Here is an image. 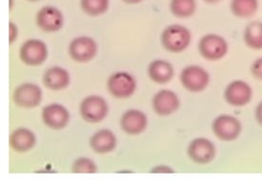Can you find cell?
Instances as JSON below:
<instances>
[{"label": "cell", "instance_id": "obj_21", "mask_svg": "<svg viewBox=\"0 0 262 183\" xmlns=\"http://www.w3.org/2000/svg\"><path fill=\"white\" fill-rule=\"evenodd\" d=\"M244 42L247 47L253 49H262V22L250 23L244 31Z\"/></svg>", "mask_w": 262, "mask_h": 183}, {"label": "cell", "instance_id": "obj_10", "mask_svg": "<svg viewBox=\"0 0 262 183\" xmlns=\"http://www.w3.org/2000/svg\"><path fill=\"white\" fill-rule=\"evenodd\" d=\"M253 90L246 82L235 80L228 85L224 91L225 101L235 108H242L251 102Z\"/></svg>", "mask_w": 262, "mask_h": 183}, {"label": "cell", "instance_id": "obj_8", "mask_svg": "<svg viewBox=\"0 0 262 183\" xmlns=\"http://www.w3.org/2000/svg\"><path fill=\"white\" fill-rule=\"evenodd\" d=\"M14 102L22 109H34L42 101V90L33 83H24L14 90Z\"/></svg>", "mask_w": 262, "mask_h": 183}, {"label": "cell", "instance_id": "obj_7", "mask_svg": "<svg viewBox=\"0 0 262 183\" xmlns=\"http://www.w3.org/2000/svg\"><path fill=\"white\" fill-rule=\"evenodd\" d=\"M107 88L112 95L118 99H125L134 94L137 83L130 73L120 71L111 75L107 82Z\"/></svg>", "mask_w": 262, "mask_h": 183}, {"label": "cell", "instance_id": "obj_31", "mask_svg": "<svg viewBox=\"0 0 262 183\" xmlns=\"http://www.w3.org/2000/svg\"><path fill=\"white\" fill-rule=\"evenodd\" d=\"M14 7V0H10V10H12Z\"/></svg>", "mask_w": 262, "mask_h": 183}, {"label": "cell", "instance_id": "obj_1", "mask_svg": "<svg viewBox=\"0 0 262 183\" xmlns=\"http://www.w3.org/2000/svg\"><path fill=\"white\" fill-rule=\"evenodd\" d=\"M163 48L168 51L179 54L185 50L191 43V33L184 26L171 25L162 32L160 37Z\"/></svg>", "mask_w": 262, "mask_h": 183}, {"label": "cell", "instance_id": "obj_11", "mask_svg": "<svg viewBox=\"0 0 262 183\" xmlns=\"http://www.w3.org/2000/svg\"><path fill=\"white\" fill-rule=\"evenodd\" d=\"M188 156L193 163L206 164L211 163L215 156L216 149L214 143L205 138H198L188 146Z\"/></svg>", "mask_w": 262, "mask_h": 183}, {"label": "cell", "instance_id": "obj_13", "mask_svg": "<svg viewBox=\"0 0 262 183\" xmlns=\"http://www.w3.org/2000/svg\"><path fill=\"white\" fill-rule=\"evenodd\" d=\"M152 106L158 115H171L180 109V98L172 90L162 89L152 97Z\"/></svg>", "mask_w": 262, "mask_h": 183}, {"label": "cell", "instance_id": "obj_25", "mask_svg": "<svg viewBox=\"0 0 262 183\" xmlns=\"http://www.w3.org/2000/svg\"><path fill=\"white\" fill-rule=\"evenodd\" d=\"M251 72L256 79L262 80V57L256 59L253 63L252 67H251Z\"/></svg>", "mask_w": 262, "mask_h": 183}, {"label": "cell", "instance_id": "obj_5", "mask_svg": "<svg viewBox=\"0 0 262 183\" xmlns=\"http://www.w3.org/2000/svg\"><path fill=\"white\" fill-rule=\"evenodd\" d=\"M214 135L221 141L232 142L236 140L242 134L241 122L233 116L221 115L216 117L212 123Z\"/></svg>", "mask_w": 262, "mask_h": 183}, {"label": "cell", "instance_id": "obj_26", "mask_svg": "<svg viewBox=\"0 0 262 183\" xmlns=\"http://www.w3.org/2000/svg\"><path fill=\"white\" fill-rule=\"evenodd\" d=\"M18 35V28L16 27V25L14 22H10L9 23V42L10 44L14 43L16 40Z\"/></svg>", "mask_w": 262, "mask_h": 183}, {"label": "cell", "instance_id": "obj_6", "mask_svg": "<svg viewBox=\"0 0 262 183\" xmlns=\"http://www.w3.org/2000/svg\"><path fill=\"white\" fill-rule=\"evenodd\" d=\"M19 56L21 61L28 66H39L48 57V48L43 41L30 39L21 46Z\"/></svg>", "mask_w": 262, "mask_h": 183}, {"label": "cell", "instance_id": "obj_18", "mask_svg": "<svg viewBox=\"0 0 262 183\" xmlns=\"http://www.w3.org/2000/svg\"><path fill=\"white\" fill-rule=\"evenodd\" d=\"M36 143L35 133L30 129L17 128L10 136V145L13 149L19 153L27 152L34 148Z\"/></svg>", "mask_w": 262, "mask_h": 183}, {"label": "cell", "instance_id": "obj_24", "mask_svg": "<svg viewBox=\"0 0 262 183\" xmlns=\"http://www.w3.org/2000/svg\"><path fill=\"white\" fill-rule=\"evenodd\" d=\"M97 171V164L89 158H78L72 165L74 174H95Z\"/></svg>", "mask_w": 262, "mask_h": 183}, {"label": "cell", "instance_id": "obj_20", "mask_svg": "<svg viewBox=\"0 0 262 183\" xmlns=\"http://www.w3.org/2000/svg\"><path fill=\"white\" fill-rule=\"evenodd\" d=\"M230 9L236 17L249 18L257 12L258 0H231Z\"/></svg>", "mask_w": 262, "mask_h": 183}, {"label": "cell", "instance_id": "obj_28", "mask_svg": "<svg viewBox=\"0 0 262 183\" xmlns=\"http://www.w3.org/2000/svg\"><path fill=\"white\" fill-rule=\"evenodd\" d=\"M255 120L262 126V102H259L255 109Z\"/></svg>", "mask_w": 262, "mask_h": 183}, {"label": "cell", "instance_id": "obj_30", "mask_svg": "<svg viewBox=\"0 0 262 183\" xmlns=\"http://www.w3.org/2000/svg\"><path fill=\"white\" fill-rule=\"evenodd\" d=\"M203 1L206 2V3H209V4H215V3L221 2V0H203Z\"/></svg>", "mask_w": 262, "mask_h": 183}, {"label": "cell", "instance_id": "obj_22", "mask_svg": "<svg viewBox=\"0 0 262 183\" xmlns=\"http://www.w3.org/2000/svg\"><path fill=\"white\" fill-rule=\"evenodd\" d=\"M195 0H171L170 11L176 17L188 18L195 13Z\"/></svg>", "mask_w": 262, "mask_h": 183}, {"label": "cell", "instance_id": "obj_17", "mask_svg": "<svg viewBox=\"0 0 262 183\" xmlns=\"http://www.w3.org/2000/svg\"><path fill=\"white\" fill-rule=\"evenodd\" d=\"M71 78L69 72L61 67H52L43 75V84L52 90H60L69 86Z\"/></svg>", "mask_w": 262, "mask_h": 183}, {"label": "cell", "instance_id": "obj_32", "mask_svg": "<svg viewBox=\"0 0 262 183\" xmlns=\"http://www.w3.org/2000/svg\"><path fill=\"white\" fill-rule=\"evenodd\" d=\"M28 1H31V2H36V1H39V0H28Z\"/></svg>", "mask_w": 262, "mask_h": 183}, {"label": "cell", "instance_id": "obj_2", "mask_svg": "<svg viewBox=\"0 0 262 183\" xmlns=\"http://www.w3.org/2000/svg\"><path fill=\"white\" fill-rule=\"evenodd\" d=\"M199 51L206 60L217 61L227 54V41L217 34H206L200 40Z\"/></svg>", "mask_w": 262, "mask_h": 183}, {"label": "cell", "instance_id": "obj_16", "mask_svg": "<svg viewBox=\"0 0 262 183\" xmlns=\"http://www.w3.org/2000/svg\"><path fill=\"white\" fill-rule=\"evenodd\" d=\"M116 135L109 129H102L91 137L90 146L97 154L110 153L117 146Z\"/></svg>", "mask_w": 262, "mask_h": 183}, {"label": "cell", "instance_id": "obj_3", "mask_svg": "<svg viewBox=\"0 0 262 183\" xmlns=\"http://www.w3.org/2000/svg\"><path fill=\"white\" fill-rule=\"evenodd\" d=\"M80 115L83 120L90 123L101 122L108 114V103L102 97L91 95L84 98L80 103Z\"/></svg>", "mask_w": 262, "mask_h": 183}, {"label": "cell", "instance_id": "obj_14", "mask_svg": "<svg viewBox=\"0 0 262 183\" xmlns=\"http://www.w3.org/2000/svg\"><path fill=\"white\" fill-rule=\"evenodd\" d=\"M42 120L50 128L60 130L69 123V111L62 104L51 103L42 110Z\"/></svg>", "mask_w": 262, "mask_h": 183}, {"label": "cell", "instance_id": "obj_19", "mask_svg": "<svg viewBox=\"0 0 262 183\" xmlns=\"http://www.w3.org/2000/svg\"><path fill=\"white\" fill-rule=\"evenodd\" d=\"M174 74L172 64L166 60H155L148 67V75L152 82L162 85L171 81Z\"/></svg>", "mask_w": 262, "mask_h": 183}, {"label": "cell", "instance_id": "obj_9", "mask_svg": "<svg viewBox=\"0 0 262 183\" xmlns=\"http://www.w3.org/2000/svg\"><path fill=\"white\" fill-rule=\"evenodd\" d=\"M97 53V42L88 36L76 37L70 43V56L78 63L90 62L95 58Z\"/></svg>", "mask_w": 262, "mask_h": 183}, {"label": "cell", "instance_id": "obj_4", "mask_svg": "<svg viewBox=\"0 0 262 183\" xmlns=\"http://www.w3.org/2000/svg\"><path fill=\"white\" fill-rule=\"evenodd\" d=\"M183 88L190 92H201L210 83V75L200 66H188L180 73Z\"/></svg>", "mask_w": 262, "mask_h": 183}, {"label": "cell", "instance_id": "obj_29", "mask_svg": "<svg viewBox=\"0 0 262 183\" xmlns=\"http://www.w3.org/2000/svg\"><path fill=\"white\" fill-rule=\"evenodd\" d=\"M122 1H124L125 3H128V4H138L142 2L143 0H122Z\"/></svg>", "mask_w": 262, "mask_h": 183}, {"label": "cell", "instance_id": "obj_23", "mask_svg": "<svg viewBox=\"0 0 262 183\" xmlns=\"http://www.w3.org/2000/svg\"><path fill=\"white\" fill-rule=\"evenodd\" d=\"M110 0H81L80 6L85 14L91 16H98L107 12Z\"/></svg>", "mask_w": 262, "mask_h": 183}, {"label": "cell", "instance_id": "obj_15", "mask_svg": "<svg viewBox=\"0 0 262 183\" xmlns=\"http://www.w3.org/2000/svg\"><path fill=\"white\" fill-rule=\"evenodd\" d=\"M148 125V119L144 113L138 109L126 111L120 119V126L129 135H138L144 131Z\"/></svg>", "mask_w": 262, "mask_h": 183}, {"label": "cell", "instance_id": "obj_27", "mask_svg": "<svg viewBox=\"0 0 262 183\" xmlns=\"http://www.w3.org/2000/svg\"><path fill=\"white\" fill-rule=\"evenodd\" d=\"M174 171L170 167V166H167V165H158V166H155L152 170H151V173H156V174H171L173 173Z\"/></svg>", "mask_w": 262, "mask_h": 183}, {"label": "cell", "instance_id": "obj_12", "mask_svg": "<svg viewBox=\"0 0 262 183\" xmlns=\"http://www.w3.org/2000/svg\"><path fill=\"white\" fill-rule=\"evenodd\" d=\"M36 24L46 33H55L63 27L64 16L55 6H44L36 14Z\"/></svg>", "mask_w": 262, "mask_h": 183}]
</instances>
